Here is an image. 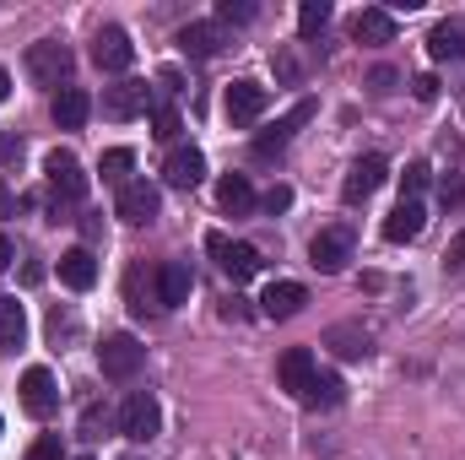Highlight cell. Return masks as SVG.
I'll return each mask as SVG.
<instances>
[{
  "label": "cell",
  "instance_id": "obj_1",
  "mask_svg": "<svg viewBox=\"0 0 465 460\" xmlns=\"http://www.w3.org/2000/svg\"><path fill=\"white\" fill-rule=\"evenodd\" d=\"M44 179H49V223H65V212L71 206H82V195H87V174H82V163H76V152H65V146H54L49 157H44Z\"/></svg>",
  "mask_w": 465,
  "mask_h": 460
},
{
  "label": "cell",
  "instance_id": "obj_2",
  "mask_svg": "<svg viewBox=\"0 0 465 460\" xmlns=\"http://www.w3.org/2000/svg\"><path fill=\"white\" fill-rule=\"evenodd\" d=\"M71 71H76V60H71V49H65L60 38H38V44H27V76H33L38 87L65 93V87H71Z\"/></svg>",
  "mask_w": 465,
  "mask_h": 460
},
{
  "label": "cell",
  "instance_id": "obj_3",
  "mask_svg": "<svg viewBox=\"0 0 465 460\" xmlns=\"http://www.w3.org/2000/svg\"><path fill=\"white\" fill-rule=\"evenodd\" d=\"M206 249H212L217 271L228 276L232 287L260 276V249H254V244H238V238H228V233H212V238H206Z\"/></svg>",
  "mask_w": 465,
  "mask_h": 460
},
{
  "label": "cell",
  "instance_id": "obj_4",
  "mask_svg": "<svg viewBox=\"0 0 465 460\" xmlns=\"http://www.w3.org/2000/svg\"><path fill=\"white\" fill-rule=\"evenodd\" d=\"M141 363H146V346L135 342L130 331L104 336V346H98V368H104V379H114V385L135 379V374H141Z\"/></svg>",
  "mask_w": 465,
  "mask_h": 460
},
{
  "label": "cell",
  "instance_id": "obj_5",
  "mask_svg": "<svg viewBox=\"0 0 465 460\" xmlns=\"http://www.w3.org/2000/svg\"><path fill=\"white\" fill-rule=\"evenodd\" d=\"M351 249H357V233H351L347 223H336V228L314 233V244H309V260H314V271L336 276V271H347Z\"/></svg>",
  "mask_w": 465,
  "mask_h": 460
},
{
  "label": "cell",
  "instance_id": "obj_6",
  "mask_svg": "<svg viewBox=\"0 0 465 460\" xmlns=\"http://www.w3.org/2000/svg\"><path fill=\"white\" fill-rule=\"evenodd\" d=\"M157 428H163V412H157V401H152L146 390H135V395L119 406V434H124L130 445H152V439H157Z\"/></svg>",
  "mask_w": 465,
  "mask_h": 460
},
{
  "label": "cell",
  "instance_id": "obj_7",
  "mask_svg": "<svg viewBox=\"0 0 465 460\" xmlns=\"http://www.w3.org/2000/svg\"><path fill=\"white\" fill-rule=\"evenodd\" d=\"M114 212L130 223V228H146V223L163 212V190H157V185H146V179H130V185L119 190V206H114Z\"/></svg>",
  "mask_w": 465,
  "mask_h": 460
},
{
  "label": "cell",
  "instance_id": "obj_8",
  "mask_svg": "<svg viewBox=\"0 0 465 460\" xmlns=\"http://www.w3.org/2000/svg\"><path fill=\"white\" fill-rule=\"evenodd\" d=\"M384 179H390V163H384V157H373V152L357 157V163L347 168V179H341V201H347V206H362Z\"/></svg>",
  "mask_w": 465,
  "mask_h": 460
},
{
  "label": "cell",
  "instance_id": "obj_9",
  "mask_svg": "<svg viewBox=\"0 0 465 460\" xmlns=\"http://www.w3.org/2000/svg\"><path fill=\"white\" fill-rule=\"evenodd\" d=\"M130 60H135V44H130L124 27H98L93 33V65L98 71H130Z\"/></svg>",
  "mask_w": 465,
  "mask_h": 460
},
{
  "label": "cell",
  "instance_id": "obj_10",
  "mask_svg": "<svg viewBox=\"0 0 465 460\" xmlns=\"http://www.w3.org/2000/svg\"><path fill=\"white\" fill-rule=\"evenodd\" d=\"M22 406H27V417H54V406H60V390H54V374L49 368H27L22 374Z\"/></svg>",
  "mask_w": 465,
  "mask_h": 460
},
{
  "label": "cell",
  "instance_id": "obj_11",
  "mask_svg": "<svg viewBox=\"0 0 465 460\" xmlns=\"http://www.w3.org/2000/svg\"><path fill=\"white\" fill-rule=\"evenodd\" d=\"M152 109V87L146 82H119V87H104V119H135Z\"/></svg>",
  "mask_w": 465,
  "mask_h": 460
},
{
  "label": "cell",
  "instance_id": "obj_12",
  "mask_svg": "<svg viewBox=\"0 0 465 460\" xmlns=\"http://www.w3.org/2000/svg\"><path fill=\"white\" fill-rule=\"evenodd\" d=\"M179 49L195 60H217L228 49V27L223 22H190V27H179Z\"/></svg>",
  "mask_w": 465,
  "mask_h": 460
},
{
  "label": "cell",
  "instance_id": "obj_13",
  "mask_svg": "<svg viewBox=\"0 0 465 460\" xmlns=\"http://www.w3.org/2000/svg\"><path fill=\"white\" fill-rule=\"evenodd\" d=\"M303 304H309V287L303 282H271L260 293V315L265 320H292V315H303Z\"/></svg>",
  "mask_w": 465,
  "mask_h": 460
},
{
  "label": "cell",
  "instance_id": "obj_14",
  "mask_svg": "<svg viewBox=\"0 0 465 460\" xmlns=\"http://www.w3.org/2000/svg\"><path fill=\"white\" fill-rule=\"evenodd\" d=\"M314 374H320V363H314L309 346H287V352L276 357V379H282V390H292L298 401H303V390H309Z\"/></svg>",
  "mask_w": 465,
  "mask_h": 460
},
{
  "label": "cell",
  "instance_id": "obj_15",
  "mask_svg": "<svg viewBox=\"0 0 465 460\" xmlns=\"http://www.w3.org/2000/svg\"><path fill=\"white\" fill-rule=\"evenodd\" d=\"M309 119H314V104H309V98H303V104H292V115L276 119L271 130H260V135H254V157H276V152L292 141V130H298V125H309Z\"/></svg>",
  "mask_w": 465,
  "mask_h": 460
},
{
  "label": "cell",
  "instance_id": "obj_16",
  "mask_svg": "<svg viewBox=\"0 0 465 460\" xmlns=\"http://www.w3.org/2000/svg\"><path fill=\"white\" fill-rule=\"evenodd\" d=\"M265 104H271V93L260 82H232L228 98H223V109H228L232 125H254V119L265 115Z\"/></svg>",
  "mask_w": 465,
  "mask_h": 460
},
{
  "label": "cell",
  "instance_id": "obj_17",
  "mask_svg": "<svg viewBox=\"0 0 465 460\" xmlns=\"http://www.w3.org/2000/svg\"><path fill=\"white\" fill-rule=\"evenodd\" d=\"M190 293H195V271H190L184 260H163V265H157V298H163V309L190 304Z\"/></svg>",
  "mask_w": 465,
  "mask_h": 460
},
{
  "label": "cell",
  "instance_id": "obj_18",
  "mask_svg": "<svg viewBox=\"0 0 465 460\" xmlns=\"http://www.w3.org/2000/svg\"><path fill=\"white\" fill-rule=\"evenodd\" d=\"M351 38H357V44H368V49L395 44V16H390V11H379V5H362V11L351 16Z\"/></svg>",
  "mask_w": 465,
  "mask_h": 460
},
{
  "label": "cell",
  "instance_id": "obj_19",
  "mask_svg": "<svg viewBox=\"0 0 465 460\" xmlns=\"http://www.w3.org/2000/svg\"><path fill=\"white\" fill-rule=\"evenodd\" d=\"M163 179H168L173 190H195V185L206 179V157H201L195 146H179V152H168V168H163Z\"/></svg>",
  "mask_w": 465,
  "mask_h": 460
},
{
  "label": "cell",
  "instance_id": "obj_20",
  "mask_svg": "<svg viewBox=\"0 0 465 460\" xmlns=\"http://www.w3.org/2000/svg\"><path fill=\"white\" fill-rule=\"evenodd\" d=\"M422 228H428V206H422V201H401V206L384 217V238H390V244H411Z\"/></svg>",
  "mask_w": 465,
  "mask_h": 460
},
{
  "label": "cell",
  "instance_id": "obj_21",
  "mask_svg": "<svg viewBox=\"0 0 465 460\" xmlns=\"http://www.w3.org/2000/svg\"><path fill=\"white\" fill-rule=\"evenodd\" d=\"M49 115H54V125H60V130H82V125H87V115H93L87 87H65V93H54Z\"/></svg>",
  "mask_w": 465,
  "mask_h": 460
},
{
  "label": "cell",
  "instance_id": "obj_22",
  "mask_svg": "<svg viewBox=\"0 0 465 460\" xmlns=\"http://www.w3.org/2000/svg\"><path fill=\"white\" fill-rule=\"evenodd\" d=\"M60 282H65L71 293H87V287L98 282V260H93V249H65V255H60Z\"/></svg>",
  "mask_w": 465,
  "mask_h": 460
},
{
  "label": "cell",
  "instance_id": "obj_23",
  "mask_svg": "<svg viewBox=\"0 0 465 460\" xmlns=\"http://www.w3.org/2000/svg\"><path fill=\"white\" fill-rule=\"evenodd\" d=\"M217 206L232 212V217H249V212L260 206V195H254V185H249L243 174H228V179L217 185Z\"/></svg>",
  "mask_w": 465,
  "mask_h": 460
},
{
  "label": "cell",
  "instance_id": "obj_24",
  "mask_svg": "<svg viewBox=\"0 0 465 460\" xmlns=\"http://www.w3.org/2000/svg\"><path fill=\"white\" fill-rule=\"evenodd\" d=\"M428 55L444 65V60H460L465 55V22H439L433 33H428Z\"/></svg>",
  "mask_w": 465,
  "mask_h": 460
},
{
  "label": "cell",
  "instance_id": "obj_25",
  "mask_svg": "<svg viewBox=\"0 0 465 460\" xmlns=\"http://www.w3.org/2000/svg\"><path fill=\"white\" fill-rule=\"evenodd\" d=\"M347 401V385H341V374H314L309 379V390H303V406H341Z\"/></svg>",
  "mask_w": 465,
  "mask_h": 460
},
{
  "label": "cell",
  "instance_id": "obj_26",
  "mask_svg": "<svg viewBox=\"0 0 465 460\" xmlns=\"http://www.w3.org/2000/svg\"><path fill=\"white\" fill-rule=\"evenodd\" d=\"M27 336V315H22V304L16 298H0V352H16Z\"/></svg>",
  "mask_w": 465,
  "mask_h": 460
},
{
  "label": "cell",
  "instance_id": "obj_27",
  "mask_svg": "<svg viewBox=\"0 0 465 460\" xmlns=\"http://www.w3.org/2000/svg\"><path fill=\"white\" fill-rule=\"evenodd\" d=\"M325 342H331V352H336V357H368V352H373V336H368L362 325H336Z\"/></svg>",
  "mask_w": 465,
  "mask_h": 460
},
{
  "label": "cell",
  "instance_id": "obj_28",
  "mask_svg": "<svg viewBox=\"0 0 465 460\" xmlns=\"http://www.w3.org/2000/svg\"><path fill=\"white\" fill-rule=\"evenodd\" d=\"M130 168H135V152H130V146H109V152L98 157V174H104L109 185H119V190L130 185Z\"/></svg>",
  "mask_w": 465,
  "mask_h": 460
},
{
  "label": "cell",
  "instance_id": "obj_29",
  "mask_svg": "<svg viewBox=\"0 0 465 460\" xmlns=\"http://www.w3.org/2000/svg\"><path fill=\"white\" fill-rule=\"evenodd\" d=\"M325 22H331V0H303V5H298V33H303V38H314Z\"/></svg>",
  "mask_w": 465,
  "mask_h": 460
},
{
  "label": "cell",
  "instance_id": "obj_30",
  "mask_svg": "<svg viewBox=\"0 0 465 460\" xmlns=\"http://www.w3.org/2000/svg\"><path fill=\"white\" fill-rule=\"evenodd\" d=\"M428 179H433V168H428V163H411V168H406V174H401V190H406V195H401V201H417V190H422V185H428Z\"/></svg>",
  "mask_w": 465,
  "mask_h": 460
},
{
  "label": "cell",
  "instance_id": "obj_31",
  "mask_svg": "<svg viewBox=\"0 0 465 460\" xmlns=\"http://www.w3.org/2000/svg\"><path fill=\"white\" fill-rule=\"evenodd\" d=\"M254 11H260L254 0H223V5H217V22H223V27H228V22H249Z\"/></svg>",
  "mask_w": 465,
  "mask_h": 460
},
{
  "label": "cell",
  "instance_id": "obj_32",
  "mask_svg": "<svg viewBox=\"0 0 465 460\" xmlns=\"http://www.w3.org/2000/svg\"><path fill=\"white\" fill-rule=\"evenodd\" d=\"M152 135H157V141H173V135H179V115H173L168 104L152 109Z\"/></svg>",
  "mask_w": 465,
  "mask_h": 460
},
{
  "label": "cell",
  "instance_id": "obj_33",
  "mask_svg": "<svg viewBox=\"0 0 465 460\" xmlns=\"http://www.w3.org/2000/svg\"><path fill=\"white\" fill-rule=\"evenodd\" d=\"M104 428H109V406H87L82 412V434L87 439H104Z\"/></svg>",
  "mask_w": 465,
  "mask_h": 460
},
{
  "label": "cell",
  "instance_id": "obj_34",
  "mask_svg": "<svg viewBox=\"0 0 465 460\" xmlns=\"http://www.w3.org/2000/svg\"><path fill=\"white\" fill-rule=\"evenodd\" d=\"M27 460H65V450H60V434H44V439H33Z\"/></svg>",
  "mask_w": 465,
  "mask_h": 460
},
{
  "label": "cell",
  "instance_id": "obj_35",
  "mask_svg": "<svg viewBox=\"0 0 465 460\" xmlns=\"http://www.w3.org/2000/svg\"><path fill=\"white\" fill-rule=\"evenodd\" d=\"M260 206H265V212H287V206H292V190H287V185H271V190L260 195Z\"/></svg>",
  "mask_w": 465,
  "mask_h": 460
},
{
  "label": "cell",
  "instance_id": "obj_36",
  "mask_svg": "<svg viewBox=\"0 0 465 460\" xmlns=\"http://www.w3.org/2000/svg\"><path fill=\"white\" fill-rule=\"evenodd\" d=\"M411 93H417L422 104H433V98H439V76H417V82H411Z\"/></svg>",
  "mask_w": 465,
  "mask_h": 460
},
{
  "label": "cell",
  "instance_id": "obj_37",
  "mask_svg": "<svg viewBox=\"0 0 465 460\" xmlns=\"http://www.w3.org/2000/svg\"><path fill=\"white\" fill-rule=\"evenodd\" d=\"M22 157V135H0V163H16Z\"/></svg>",
  "mask_w": 465,
  "mask_h": 460
},
{
  "label": "cell",
  "instance_id": "obj_38",
  "mask_svg": "<svg viewBox=\"0 0 465 460\" xmlns=\"http://www.w3.org/2000/svg\"><path fill=\"white\" fill-rule=\"evenodd\" d=\"M276 76H282V82H298V60H292V55H276Z\"/></svg>",
  "mask_w": 465,
  "mask_h": 460
},
{
  "label": "cell",
  "instance_id": "obj_39",
  "mask_svg": "<svg viewBox=\"0 0 465 460\" xmlns=\"http://www.w3.org/2000/svg\"><path fill=\"white\" fill-rule=\"evenodd\" d=\"M444 260H450V265H465V233H455V238H450V249H444Z\"/></svg>",
  "mask_w": 465,
  "mask_h": 460
},
{
  "label": "cell",
  "instance_id": "obj_40",
  "mask_svg": "<svg viewBox=\"0 0 465 460\" xmlns=\"http://www.w3.org/2000/svg\"><path fill=\"white\" fill-rule=\"evenodd\" d=\"M11 265V244H5V233H0V271Z\"/></svg>",
  "mask_w": 465,
  "mask_h": 460
},
{
  "label": "cell",
  "instance_id": "obj_41",
  "mask_svg": "<svg viewBox=\"0 0 465 460\" xmlns=\"http://www.w3.org/2000/svg\"><path fill=\"white\" fill-rule=\"evenodd\" d=\"M11 206H16V201H11V195H5V190H0V217H5V212H11Z\"/></svg>",
  "mask_w": 465,
  "mask_h": 460
},
{
  "label": "cell",
  "instance_id": "obj_42",
  "mask_svg": "<svg viewBox=\"0 0 465 460\" xmlns=\"http://www.w3.org/2000/svg\"><path fill=\"white\" fill-rule=\"evenodd\" d=\"M5 93H11V76H5V71H0V98H5Z\"/></svg>",
  "mask_w": 465,
  "mask_h": 460
},
{
  "label": "cell",
  "instance_id": "obj_43",
  "mask_svg": "<svg viewBox=\"0 0 465 460\" xmlns=\"http://www.w3.org/2000/svg\"><path fill=\"white\" fill-rule=\"evenodd\" d=\"M76 460H93V455H76Z\"/></svg>",
  "mask_w": 465,
  "mask_h": 460
},
{
  "label": "cell",
  "instance_id": "obj_44",
  "mask_svg": "<svg viewBox=\"0 0 465 460\" xmlns=\"http://www.w3.org/2000/svg\"><path fill=\"white\" fill-rule=\"evenodd\" d=\"M124 460H135V455H124Z\"/></svg>",
  "mask_w": 465,
  "mask_h": 460
}]
</instances>
